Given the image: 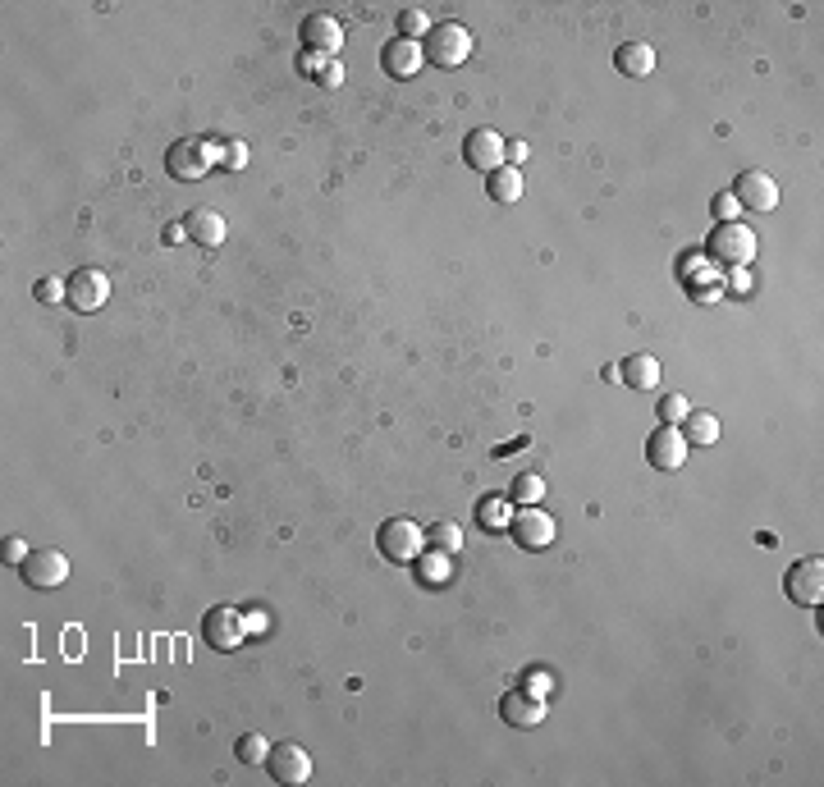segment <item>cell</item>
<instances>
[{"label":"cell","mask_w":824,"mask_h":787,"mask_svg":"<svg viewBox=\"0 0 824 787\" xmlns=\"http://www.w3.org/2000/svg\"><path fill=\"white\" fill-rule=\"evenodd\" d=\"M687 435L678 431V426H660V431H651V440H646V463L660 467V472H678V467H687Z\"/></svg>","instance_id":"obj_9"},{"label":"cell","mask_w":824,"mask_h":787,"mask_svg":"<svg viewBox=\"0 0 824 787\" xmlns=\"http://www.w3.org/2000/svg\"><path fill=\"white\" fill-rule=\"evenodd\" d=\"M733 197H738L742 211H760V216H765V211L779 206V184H774V174H765V170H747V174H738Z\"/></svg>","instance_id":"obj_10"},{"label":"cell","mask_w":824,"mask_h":787,"mask_svg":"<svg viewBox=\"0 0 824 787\" xmlns=\"http://www.w3.org/2000/svg\"><path fill=\"white\" fill-rule=\"evenodd\" d=\"M509 156L513 161H527V142H509Z\"/></svg>","instance_id":"obj_37"},{"label":"cell","mask_w":824,"mask_h":787,"mask_svg":"<svg viewBox=\"0 0 824 787\" xmlns=\"http://www.w3.org/2000/svg\"><path fill=\"white\" fill-rule=\"evenodd\" d=\"M23 582L33 591H55V586L69 582V559L65 550H33L23 559Z\"/></svg>","instance_id":"obj_6"},{"label":"cell","mask_w":824,"mask_h":787,"mask_svg":"<svg viewBox=\"0 0 824 787\" xmlns=\"http://www.w3.org/2000/svg\"><path fill=\"white\" fill-rule=\"evenodd\" d=\"M509 531H513V540H518L522 550H545L559 527H554V518L545 513L541 504H527V508H518V513L509 518Z\"/></svg>","instance_id":"obj_7"},{"label":"cell","mask_w":824,"mask_h":787,"mask_svg":"<svg viewBox=\"0 0 824 787\" xmlns=\"http://www.w3.org/2000/svg\"><path fill=\"white\" fill-rule=\"evenodd\" d=\"M683 435H687V444H715L719 440V417L715 412H687Z\"/></svg>","instance_id":"obj_21"},{"label":"cell","mask_w":824,"mask_h":787,"mask_svg":"<svg viewBox=\"0 0 824 787\" xmlns=\"http://www.w3.org/2000/svg\"><path fill=\"white\" fill-rule=\"evenodd\" d=\"M303 46L321 55H335L344 46V23L335 14H307L303 19Z\"/></svg>","instance_id":"obj_15"},{"label":"cell","mask_w":824,"mask_h":787,"mask_svg":"<svg viewBox=\"0 0 824 787\" xmlns=\"http://www.w3.org/2000/svg\"><path fill=\"white\" fill-rule=\"evenodd\" d=\"M380 65H385V74H390V78H412V74H417V69L426 65L422 42H408V37H394V42H385V51H380Z\"/></svg>","instance_id":"obj_16"},{"label":"cell","mask_w":824,"mask_h":787,"mask_svg":"<svg viewBox=\"0 0 824 787\" xmlns=\"http://www.w3.org/2000/svg\"><path fill=\"white\" fill-rule=\"evenodd\" d=\"M426 545H431V550H440V554H458V550H463V531H458L454 522H435V527L426 531Z\"/></svg>","instance_id":"obj_23"},{"label":"cell","mask_w":824,"mask_h":787,"mask_svg":"<svg viewBox=\"0 0 824 787\" xmlns=\"http://www.w3.org/2000/svg\"><path fill=\"white\" fill-rule=\"evenodd\" d=\"M545 499V481L536 472H522L518 481H513V504L527 508V504H541Z\"/></svg>","instance_id":"obj_24"},{"label":"cell","mask_w":824,"mask_h":787,"mask_svg":"<svg viewBox=\"0 0 824 787\" xmlns=\"http://www.w3.org/2000/svg\"><path fill=\"white\" fill-rule=\"evenodd\" d=\"M614 69L623 78H646L655 69V46L651 42H623L614 51Z\"/></svg>","instance_id":"obj_18"},{"label":"cell","mask_w":824,"mask_h":787,"mask_svg":"<svg viewBox=\"0 0 824 787\" xmlns=\"http://www.w3.org/2000/svg\"><path fill=\"white\" fill-rule=\"evenodd\" d=\"M316 83H321V87H339V83H344V65H339V60H326V69H321V78H316Z\"/></svg>","instance_id":"obj_33"},{"label":"cell","mask_w":824,"mask_h":787,"mask_svg":"<svg viewBox=\"0 0 824 787\" xmlns=\"http://www.w3.org/2000/svg\"><path fill=\"white\" fill-rule=\"evenodd\" d=\"M522 691H532V696H541V701H545V691H550V678H545V673H532Z\"/></svg>","instance_id":"obj_35"},{"label":"cell","mask_w":824,"mask_h":787,"mask_svg":"<svg viewBox=\"0 0 824 787\" xmlns=\"http://www.w3.org/2000/svg\"><path fill=\"white\" fill-rule=\"evenodd\" d=\"M33 293H37V302H55V298H69V284H60V280H42Z\"/></svg>","instance_id":"obj_31"},{"label":"cell","mask_w":824,"mask_h":787,"mask_svg":"<svg viewBox=\"0 0 824 787\" xmlns=\"http://www.w3.org/2000/svg\"><path fill=\"white\" fill-rule=\"evenodd\" d=\"M28 554H33V550L23 545V536H5V563H19V568H23V559H28Z\"/></svg>","instance_id":"obj_32"},{"label":"cell","mask_w":824,"mask_h":787,"mask_svg":"<svg viewBox=\"0 0 824 787\" xmlns=\"http://www.w3.org/2000/svg\"><path fill=\"white\" fill-rule=\"evenodd\" d=\"M504 156H509V142L499 138L495 129L467 133V142H463V161L472 165V170L490 174V170H499V165H504Z\"/></svg>","instance_id":"obj_13"},{"label":"cell","mask_w":824,"mask_h":787,"mask_svg":"<svg viewBox=\"0 0 824 787\" xmlns=\"http://www.w3.org/2000/svg\"><path fill=\"white\" fill-rule=\"evenodd\" d=\"M710 211H715V220H719V225H728V220H738V211H742V206H738V197H733V193H715Z\"/></svg>","instance_id":"obj_29"},{"label":"cell","mask_w":824,"mask_h":787,"mask_svg":"<svg viewBox=\"0 0 824 787\" xmlns=\"http://www.w3.org/2000/svg\"><path fill=\"white\" fill-rule=\"evenodd\" d=\"M417 572H422L426 586H445L449 577H454V572H449V554H440V550L422 554V559H417Z\"/></svg>","instance_id":"obj_22"},{"label":"cell","mask_w":824,"mask_h":787,"mask_svg":"<svg viewBox=\"0 0 824 787\" xmlns=\"http://www.w3.org/2000/svg\"><path fill=\"white\" fill-rule=\"evenodd\" d=\"M65 284H69V307H74V312H97L110 298V275L97 266H78Z\"/></svg>","instance_id":"obj_5"},{"label":"cell","mask_w":824,"mask_h":787,"mask_svg":"<svg viewBox=\"0 0 824 787\" xmlns=\"http://www.w3.org/2000/svg\"><path fill=\"white\" fill-rule=\"evenodd\" d=\"M206 165H211V147H206L202 138H179L170 151H165V170L174 174V179H202Z\"/></svg>","instance_id":"obj_11"},{"label":"cell","mask_w":824,"mask_h":787,"mask_svg":"<svg viewBox=\"0 0 824 787\" xmlns=\"http://www.w3.org/2000/svg\"><path fill=\"white\" fill-rule=\"evenodd\" d=\"M220 161H225L229 170H243V165H248V147H243L239 138H229L225 147H220Z\"/></svg>","instance_id":"obj_30"},{"label":"cell","mask_w":824,"mask_h":787,"mask_svg":"<svg viewBox=\"0 0 824 787\" xmlns=\"http://www.w3.org/2000/svg\"><path fill=\"white\" fill-rule=\"evenodd\" d=\"M477 518H481V527H509V504L490 495L477 504Z\"/></svg>","instance_id":"obj_28"},{"label":"cell","mask_w":824,"mask_h":787,"mask_svg":"<svg viewBox=\"0 0 824 787\" xmlns=\"http://www.w3.org/2000/svg\"><path fill=\"white\" fill-rule=\"evenodd\" d=\"M234 755H239L243 765H266L271 746H266V737H261V733H243V737H239V746H234Z\"/></svg>","instance_id":"obj_26"},{"label":"cell","mask_w":824,"mask_h":787,"mask_svg":"<svg viewBox=\"0 0 824 787\" xmlns=\"http://www.w3.org/2000/svg\"><path fill=\"white\" fill-rule=\"evenodd\" d=\"M243 632H248V623H243V614L234 609V604H216V609H206L202 641L211 650H234L243 641Z\"/></svg>","instance_id":"obj_3"},{"label":"cell","mask_w":824,"mask_h":787,"mask_svg":"<svg viewBox=\"0 0 824 787\" xmlns=\"http://www.w3.org/2000/svg\"><path fill=\"white\" fill-rule=\"evenodd\" d=\"M266 769H271L275 783H307V774H312V755H307L298 742H275L271 755H266Z\"/></svg>","instance_id":"obj_12"},{"label":"cell","mask_w":824,"mask_h":787,"mask_svg":"<svg viewBox=\"0 0 824 787\" xmlns=\"http://www.w3.org/2000/svg\"><path fill=\"white\" fill-rule=\"evenodd\" d=\"M618 380L632 389H655L660 385V362H655L651 353H632L618 362Z\"/></svg>","instance_id":"obj_19"},{"label":"cell","mask_w":824,"mask_h":787,"mask_svg":"<svg viewBox=\"0 0 824 787\" xmlns=\"http://www.w3.org/2000/svg\"><path fill=\"white\" fill-rule=\"evenodd\" d=\"M499 719L509 723V728H536V723H545V701L532 696V691L513 687L499 696Z\"/></svg>","instance_id":"obj_14"},{"label":"cell","mask_w":824,"mask_h":787,"mask_svg":"<svg viewBox=\"0 0 824 787\" xmlns=\"http://www.w3.org/2000/svg\"><path fill=\"white\" fill-rule=\"evenodd\" d=\"M733 289H742V293H747V289H751V275H747V266H742V270H738V275H733Z\"/></svg>","instance_id":"obj_36"},{"label":"cell","mask_w":824,"mask_h":787,"mask_svg":"<svg viewBox=\"0 0 824 787\" xmlns=\"http://www.w3.org/2000/svg\"><path fill=\"white\" fill-rule=\"evenodd\" d=\"M422 55H426V65L458 69V65H467V55H472V33H467L458 19L435 23L431 33H426V42H422Z\"/></svg>","instance_id":"obj_1"},{"label":"cell","mask_w":824,"mask_h":787,"mask_svg":"<svg viewBox=\"0 0 824 787\" xmlns=\"http://www.w3.org/2000/svg\"><path fill=\"white\" fill-rule=\"evenodd\" d=\"M184 229H188V238H193L197 248H220L225 243V216H220L216 206H197L193 216L184 220Z\"/></svg>","instance_id":"obj_17"},{"label":"cell","mask_w":824,"mask_h":787,"mask_svg":"<svg viewBox=\"0 0 824 787\" xmlns=\"http://www.w3.org/2000/svg\"><path fill=\"white\" fill-rule=\"evenodd\" d=\"M710 252H715L719 261H733V266H747L751 257H756V234H751L742 220H728V225H715V234H710Z\"/></svg>","instance_id":"obj_8"},{"label":"cell","mask_w":824,"mask_h":787,"mask_svg":"<svg viewBox=\"0 0 824 787\" xmlns=\"http://www.w3.org/2000/svg\"><path fill=\"white\" fill-rule=\"evenodd\" d=\"M326 60L330 55H321V51H307L298 65H303V74H312V78H321V69H326Z\"/></svg>","instance_id":"obj_34"},{"label":"cell","mask_w":824,"mask_h":787,"mask_svg":"<svg viewBox=\"0 0 824 787\" xmlns=\"http://www.w3.org/2000/svg\"><path fill=\"white\" fill-rule=\"evenodd\" d=\"M486 193H490V202H499V206L518 202L522 197V170L518 165H499V170H490L486 174Z\"/></svg>","instance_id":"obj_20"},{"label":"cell","mask_w":824,"mask_h":787,"mask_svg":"<svg viewBox=\"0 0 824 787\" xmlns=\"http://www.w3.org/2000/svg\"><path fill=\"white\" fill-rule=\"evenodd\" d=\"M655 412H660L664 426H683V417L692 412V403H687V394H664L660 408H655Z\"/></svg>","instance_id":"obj_27"},{"label":"cell","mask_w":824,"mask_h":787,"mask_svg":"<svg viewBox=\"0 0 824 787\" xmlns=\"http://www.w3.org/2000/svg\"><path fill=\"white\" fill-rule=\"evenodd\" d=\"M783 586H788V600L792 604H802V609H820V600H824V559L792 563L788 577H783Z\"/></svg>","instance_id":"obj_4"},{"label":"cell","mask_w":824,"mask_h":787,"mask_svg":"<svg viewBox=\"0 0 824 787\" xmlns=\"http://www.w3.org/2000/svg\"><path fill=\"white\" fill-rule=\"evenodd\" d=\"M431 28H435V23L426 19V10H417V5L399 14V37H408V42H426V33H431Z\"/></svg>","instance_id":"obj_25"},{"label":"cell","mask_w":824,"mask_h":787,"mask_svg":"<svg viewBox=\"0 0 824 787\" xmlns=\"http://www.w3.org/2000/svg\"><path fill=\"white\" fill-rule=\"evenodd\" d=\"M376 545L390 563H417L426 554V531L412 518H390V522H380Z\"/></svg>","instance_id":"obj_2"}]
</instances>
